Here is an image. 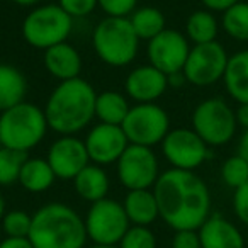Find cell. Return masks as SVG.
<instances>
[{"mask_svg":"<svg viewBox=\"0 0 248 248\" xmlns=\"http://www.w3.org/2000/svg\"><path fill=\"white\" fill-rule=\"evenodd\" d=\"M190 128L209 148L224 146L236 136L238 123L234 109L221 97L204 99L194 107Z\"/></svg>","mask_w":248,"mask_h":248,"instance_id":"7","label":"cell"},{"mask_svg":"<svg viewBox=\"0 0 248 248\" xmlns=\"http://www.w3.org/2000/svg\"><path fill=\"white\" fill-rule=\"evenodd\" d=\"M236 153L240 156H243L248 162V129H243V133L240 135V140H238V150Z\"/></svg>","mask_w":248,"mask_h":248,"instance_id":"39","label":"cell"},{"mask_svg":"<svg viewBox=\"0 0 248 248\" xmlns=\"http://www.w3.org/2000/svg\"><path fill=\"white\" fill-rule=\"evenodd\" d=\"M169 89V77L148 65L135 66L124 80V92L136 104L156 102Z\"/></svg>","mask_w":248,"mask_h":248,"instance_id":"16","label":"cell"},{"mask_svg":"<svg viewBox=\"0 0 248 248\" xmlns=\"http://www.w3.org/2000/svg\"><path fill=\"white\" fill-rule=\"evenodd\" d=\"M97 92L82 77L60 82L45 104L49 129L60 136L78 135L95 117Z\"/></svg>","mask_w":248,"mask_h":248,"instance_id":"2","label":"cell"},{"mask_svg":"<svg viewBox=\"0 0 248 248\" xmlns=\"http://www.w3.org/2000/svg\"><path fill=\"white\" fill-rule=\"evenodd\" d=\"M72 182L75 192L90 204L106 199L110 187L107 172L104 170V167L95 165V163H89Z\"/></svg>","mask_w":248,"mask_h":248,"instance_id":"21","label":"cell"},{"mask_svg":"<svg viewBox=\"0 0 248 248\" xmlns=\"http://www.w3.org/2000/svg\"><path fill=\"white\" fill-rule=\"evenodd\" d=\"M90 248H119L117 245H92Z\"/></svg>","mask_w":248,"mask_h":248,"instance_id":"43","label":"cell"},{"mask_svg":"<svg viewBox=\"0 0 248 248\" xmlns=\"http://www.w3.org/2000/svg\"><path fill=\"white\" fill-rule=\"evenodd\" d=\"M2 230L7 236L12 238H28L32 224V214L22 209L5 211L4 217L0 221Z\"/></svg>","mask_w":248,"mask_h":248,"instance_id":"30","label":"cell"},{"mask_svg":"<svg viewBox=\"0 0 248 248\" xmlns=\"http://www.w3.org/2000/svg\"><path fill=\"white\" fill-rule=\"evenodd\" d=\"M73 31V19L58 4H39L22 21V38L29 46L46 51L65 43Z\"/></svg>","mask_w":248,"mask_h":248,"instance_id":"6","label":"cell"},{"mask_svg":"<svg viewBox=\"0 0 248 248\" xmlns=\"http://www.w3.org/2000/svg\"><path fill=\"white\" fill-rule=\"evenodd\" d=\"M172 248H201V238L197 230L175 231L172 240Z\"/></svg>","mask_w":248,"mask_h":248,"instance_id":"35","label":"cell"},{"mask_svg":"<svg viewBox=\"0 0 248 248\" xmlns=\"http://www.w3.org/2000/svg\"><path fill=\"white\" fill-rule=\"evenodd\" d=\"M219 173L224 186H228L230 189L234 190L248 182V162L243 156L234 153V155L228 156L223 162Z\"/></svg>","mask_w":248,"mask_h":248,"instance_id":"29","label":"cell"},{"mask_svg":"<svg viewBox=\"0 0 248 248\" xmlns=\"http://www.w3.org/2000/svg\"><path fill=\"white\" fill-rule=\"evenodd\" d=\"M12 4L19 5V7H36L43 2V0H11Z\"/></svg>","mask_w":248,"mask_h":248,"instance_id":"41","label":"cell"},{"mask_svg":"<svg viewBox=\"0 0 248 248\" xmlns=\"http://www.w3.org/2000/svg\"><path fill=\"white\" fill-rule=\"evenodd\" d=\"M129 145H140L153 148L162 145L170 131V116L156 102L135 104L129 109L128 116L121 124Z\"/></svg>","mask_w":248,"mask_h":248,"instance_id":"8","label":"cell"},{"mask_svg":"<svg viewBox=\"0 0 248 248\" xmlns=\"http://www.w3.org/2000/svg\"><path fill=\"white\" fill-rule=\"evenodd\" d=\"M28 155L21 152H14L9 148H0V186H12L19 182L21 169Z\"/></svg>","mask_w":248,"mask_h":248,"instance_id":"28","label":"cell"},{"mask_svg":"<svg viewBox=\"0 0 248 248\" xmlns=\"http://www.w3.org/2000/svg\"><path fill=\"white\" fill-rule=\"evenodd\" d=\"M83 221L87 238L92 240L93 245H119L131 226L123 202L109 197L90 204Z\"/></svg>","mask_w":248,"mask_h":248,"instance_id":"9","label":"cell"},{"mask_svg":"<svg viewBox=\"0 0 248 248\" xmlns=\"http://www.w3.org/2000/svg\"><path fill=\"white\" fill-rule=\"evenodd\" d=\"M129 223L135 226H150L160 217L158 202L153 189L128 190L123 201Z\"/></svg>","mask_w":248,"mask_h":248,"instance_id":"19","label":"cell"},{"mask_svg":"<svg viewBox=\"0 0 248 248\" xmlns=\"http://www.w3.org/2000/svg\"><path fill=\"white\" fill-rule=\"evenodd\" d=\"M92 48L100 62L119 68L135 62L140 38L128 17H104L93 28Z\"/></svg>","mask_w":248,"mask_h":248,"instance_id":"5","label":"cell"},{"mask_svg":"<svg viewBox=\"0 0 248 248\" xmlns=\"http://www.w3.org/2000/svg\"><path fill=\"white\" fill-rule=\"evenodd\" d=\"M238 2H241V0H201V4L204 5L206 11L221 12V14L230 7H233V5H236Z\"/></svg>","mask_w":248,"mask_h":248,"instance_id":"36","label":"cell"},{"mask_svg":"<svg viewBox=\"0 0 248 248\" xmlns=\"http://www.w3.org/2000/svg\"><path fill=\"white\" fill-rule=\"evenodd\" d=\"M128 19L140 41H150L167 29L165 16L158 7H153V5L138 7Z\"/></svg>","mask_w":248,"mask_h":248,"instance_id":"26","label":"cell"},{"mask_svg":"<svg viewBox=\"0 0 248 248\" xmlns=\"http://www.w3.org/2000/svg\"><path fill=\"white\" fill-rule=\"evenodd\" d=\"M221 29L228 38L238 43H248V2L241 0L221 14Z\"/></svg>","mask_w":248,"mask_h":248,"instance_id":"27","label":"cell"},{"mask_svg":"<svg viewBox=\"0 0 248 248\" xmlns=\"http://www.w3.org/2000/svg\"><path fill=\"white\" fill-rule=\"evenodd\" d=\"M221 24L214 12H209L206 9L194 11L186 21V32L192 45H206V43L217 41Z\"/></svg>","mask_w":248,"mask_h":248,"instance_id":"25","label":"cell"},{"mask_svg":"<svg viewBox=\"0 0 248 248\" xmlns=\"http://www.w3.org/2000/svg\"><path fill=\"white\" fill-rule=\"evenodd\" d=\"M46 160L56 179L73 180L90 163L85 143L75 135L60 136L49 145Z\"/></svg>","mask_w":248,"mask_h":248,"instance_id":"15","label":"cell"},{"mask_svg":"<svg viewBox=\"0 0 248 248\" xmlns=\"http://www.w3.org/2000/svg\"><path fill=\"white\" fill-rule=\"evenodd\" d=\"M117 179L128 190L153 189L160 177V162L153 148L129 145L116 163Z\"/></svg>","mask_w":248,"mask_h":248,"instance_id":"11","label":"cell"},{"mask_svg":"<svg viewBox=\"0 0 248 248\" xmlns=\"http://www.w3.org/2000/svg\"><path fill=\"white\" fill-rule=\"evenodd\" d=\"M234 114H236L238 128L248 129V104H238Z\"/></svg>","mask_w":248,"mask_h":248,"instance_id":"38","label":"cell"},{"mask_svg":"<svg viewBox=\"0 0 248 248\" xmlns=\"http://www.w3.org/2000/svg\"><path fill=\"white\" fill-rule=\"evenodd\" d=\"M43 65L46 72L60 82L78 78L82 72V56L78 49L68 41L60 43L43 53Z\"/></svg>","mask_w":248,"mask_h":248,"instance_id":"18","label":"cell"},{"mask_svg":"<svg viewBox=\"0 0 248 248\" xmlns=\"http://www.w3.org/2000/svg\"><path fill=\"white\" fill-rule=\"evenodd\" d=\"M153 192L160 217L173 231L199 230L211 216L209 187L196 172L165 170L160 173Z\"/></svg>","mask_w":248,"mask_h":248,"instance_id":"1","label":"cell"},{"mask_svg":"<svg viewBox=\"0 0 248 248\" xmlns=\"http://www.w3.org/2000/svg\"><path fill=\"white\" fill-rule=\"evenodd\" d=\"M201 248H245L241 230L221 214H211L197 230Z\"/></svg>","mask_w":248,"mask_h":248,"instance_id":"17","label":"cell"},{"mask_svg":"<svg viewBox=\"0 0 248 248\" xmlns=\"http://www.w3.org/2000/svg\"><path fill=\"white\" fill-rule=\"evenodd\" d=\"M28 93V78L11 63L0 62V112L24 102Z\"/></svg>","mask_w":248,"mask_h":248,"instance_id":"22","label":"cell"},{"mask_svg":"<svg viewBox=\"0 0 248 248\" xmlns=\"http://www.w3.org/2000/svg\"><path fill=\"white\" fill-rule=\"evenodd\" d=\"M48 129L45 110L28 100L0 112V143L4 148L28 155L45 140Z\"/></svg>","mask_w":248,"mask_h":248,"instance_id":"4","label":"cell"},{"mask_svg":"<svg viewBox=\"0 0 248 248\" xmlns=\"http://www.w3.org/2000/svg\"><path fill=\"white\" fill-rule=\"evenodd\" d=\"M163 158L170 169L196 172L211 158V148L192 128L170 129L162 141Z\"/></svg>","mask_w":248,"mask_h":248,"instance_id":"10","label":"cell"},{"mask_svg":"<svg viewBox=\"0 0 248 248\" xmlns=\"http://www.w3.org/2000/svg\"><path fill=\"white\" fill-rule=\"evenodd\" d=\"M0 148H2V143H0Z\"/></svg>","mask_w":248,"mask_h":248,"instance_id":"44","label":"cell"},{"mask_svg":"<svg viewBox=\"0 0 248 248\" xmlns=\"http://www.w3.org/2000/svg\"><path fill=\"white\" fill-rule=\"evenodd\" d=\"M58 5L75 21V19L89 17L97 7V0H58Z\"/></svg>","mask_w":248,"mask_h":248,"instance_id":"33","label":"cell"},{"mask_svg":"<svg viewBox=\"0 0 248 248\" xmlns=\"http://www.w3.org/2000/svg\"><path fill=\"white\" fill-rule=\"evenodd\" d=\"M0 248H34L29 238H12L5 236L0 241Z\"/></svg>","mask_w":248,"mask_h":248,"instance_id":"37","label":"cell"},{"mask_svg":"<svg viewBox=\"0 0 248 248\" xmlns=\"http://www.w3.org/2000/svg\"><path fill=\"white\" fill-rule=\"evenodd\" d=\"M28 238L34 248H83L89 240L83 217L63 202L39 207L32 214Z\"/></svg>","mask_w":248,"mask_h":248,"instance_id":"3","label":"cell"},{"mask_svg":"<svg viewBox=\"0 0 248 248\" xmlns=\"http://www.w3.org/2000/svg\"><path fill=\"white\" fill-rule=\"evenodd\" d=\"M228 60L230 55L219 41L192 45L182 72L190 85L211 87L223 80Z\"/></svg>","mask_w":248,"mask_h":248,"instance_id":"12","label":"cell"},{"mask_svg":"<svg viewBox=\"0 0 248 248\" xmlns=\"http://www.w3.org/2000/svg\"><path fill=\"white\" fill-rule=\"evenodd\" d=\"M83 143H85L90 163L100 167L117 163L121 155L129 146V141L121 126L104 123H97L95 126H92L83 138Z\"/></svg>","mask_w":248,"mask_h":248,"instance_id":"14","label":"cell"},{"mask_svg":"<svg viewBox=\"0 0 248 248\" xmlns=\"http://www.w3.org/2000/svg\"><path fill=\"white\" fill-rule=\"evenodd\" d=\"M190 48H192L190 41L184 32L167 28L165 31L148 41L146 56L150 65L169 77L172 73L182 72Z\"/></svg>","mask_w":248,"mask_h":248,"instance_id":"13","label":"cell"},{"mask_svg":"<svg viewBox=\"0 0 248 248\" xmlns=\"http://www.w3.org/2000/svg\"><path fill=\"white\" fill-rule=\"evenodd\" d=\"M247 2H248V0H247Z\"/></svg>","mask_w":248,"mask_h":248,"instance_id":"45","label":"cell"},{"mask_svg":"<svg viewBox=\"0 0 248 248\" xmlns=\"http://www.w3.org/2000/svg\"><path fill=\"white\" fill-rule=\"evenodd\" d=\"M233 213L241 224L248 226V182L234 189L233 192Z\"/></svg>","mask_w":248,"mask_h":248,"instance_id":"34","label":"cell"},{"mask_svg":"<svg viewBox=\"0 0 248 248\" xmlns=\"http://www.w3.org/2000/svg\"><path fill=\"white\" fill-rule=\"evenodd\" d=\"M4 214H5V199H4V196L0 194V221H2Z\"/></svg>","mask_w":248,"mask_h":248,"instance_id":"42","label":"cell"},{"mask_svg":"<svg viewBox=\"0 0 248 248\" xmlns=\"http://www.w3.org/2000/svg\"><path fill=\"white\" fill-rule=\"evenodd\" d=\"M55 180L56 175L51 165L48 163V160L41 156H31V158L28 156L21 169V175H19L21 187L31 194L46 192L55 184Z\"/></svg>","mask_w":248,"mask_h":248,"instance_id":"23","label":"cell"},{"mask_svg":"<svg viewBox=\"0 0 248 248\" xmlns=\"http://www.w3.org/2000/svg\"><path fill=\"white\" fill-rule=\"evenodd\" d=\"M226 93L236 104H248V49L230 55L223 77Z\"/></svg>","mask_w":248,"mask_h":248,"instance_id":"20","label":"cell"},{"mask_svg":"<svg viewBox=\"0 0 248 248\" xmlns=\"http://www.w3.org/2000/svg\"><path fill=\"white\" fill-rule=\"evenodd\" d=\"M129 106L128 99L117 90H104L95 97V119L104 124L121 126L128 116Z\"/></svg>","mask_w":248,"mask_h":248,"instance_id":"24","label":"cell"},{"mask_svg":"<svg viewBox=\"0 0 248 248\" xmlns=\"http://www.w3.org/2000/svg\"><path fill=\"white\" fill-rule=\"evenodd\" d=\"M186 83H187V80H186L184 72H177V73L169 75V87H175V89H179V87L186 85Z\"/></svg>","mask_w":248,"mask_h":248,"instance_id":"40","label":"cell"},{"mask_svg":"<svg viewBox=\"0 0 248 248\" xmlns=\"http://www.w3.org/2000/svg\"><path fill=\"white\" fill-rule=\"evenodd\" d=\"M106 17H129L138 9V0H97Z\"/></svg>","mask_w":248,"mask_h":248,"instance_id":"32","label":"cell"},{"mask_svg":"<svg viewBox=\"0 0 248 248\" xmlns=\"http://www.w3.org/2000/svg\"><path fill=\"white\" fill-rule=\"evenodd\" d=\"M119 248H156L155 233L150 226H135L131 224L129 230L124 233L123 240L117 245Z\"/></svg>","mask_w":248,"mask_h":248,"instance_id":"31","label":"cell"}]
</instances>
